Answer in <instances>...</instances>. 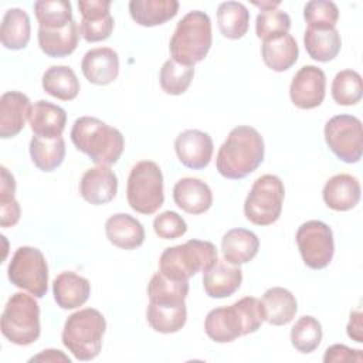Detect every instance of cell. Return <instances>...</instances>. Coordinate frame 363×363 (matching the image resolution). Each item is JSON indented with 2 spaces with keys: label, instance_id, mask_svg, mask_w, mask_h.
I'll return each mask as SVG.
<instances>
[{
  "label": "cell",
  "instance_id": "37",
  "mask_svg": "<svg viewBox=\"0 0 363 363\" xmlns=\"http://www.w3.org/2000/svg\"><path fill=\"white\" fill-rule=\"evenodd\" d=\"M34 14L40 27L47 30H61L72 21V7L65 0H38Z\"/></svg>",
  "mask_w": 363,
  "mask_h": 363
},
{
  "label": "cell",
  "instance_id": "20",
  "mask_svg": "<svg viewBox=\"0 0 363 363\" xmlns=\"http://www.w3.org/2000/svg\"><path fill=\"white\" fill-rule=\"evenodd\" d=\"M362 196V187L357 177L339 173L332 176L323 186L322 197L325 204L335 211H349L354 208Z\"/></svg>",
  "mask_w": 363,
  "mask_h": 363
},
{
  "label": "cell",
  "instance_id": "5",
  "mask_svg": "<svg viewBox=\"0 0 363 363\" xmlns=\"http://www.w3.org/2000/svg\"><path fill=\"white\" fill-rule=\"evenodd\" d=\"M105 330V316L95 308H84L67 318L61 340L75 359L88 362L99 354Z\"/></svg>",
  "mask_w": 363,
  "mask_h": 363
},
{
  "label": "cell",
  "instance_id": "48",
  "mask_svg": "<svg viewBox=\"0 0 363 363\" xmlns=\"http://www.w3.org/2000/svg\"><path fill=\"white\" fill-rule=\"evenodd\" d=\"M252 4L259 7L261 10H271V9H277L281 4V1H259V3L254 1Z\"/></svg>",
  "mask_w": 363,
  "mask_h": 363
},
{
  "label": "cell",
  "instance_id": "1",
  "mask_svg": "<svg viewBox=\"0 0 363 363\" xmlns=\"http://www.w3.org/2000/svg\"><path fill=\"white\" fill-rule=\"evenodd\" d=\"M264 153V139L255 128L235 126L217 152V172L230 180L244 179L259 167Z\"/></svg>",
  "mask_w": 363,
  "mask_h": 363
},
{
  "label": "cell",
  "instance_id": "42",
  "mask_svg": "<svg viewBox=\"0 0 363 363\" xmlns=\"http://www.w3.org/2000/svg\"><path fill=\"white\" fill-rule=\"evenodd\" d=\"M289 28L291 17L278 9L261 10L255 20V34L262 41L288 34Z\"/></svg>",
  "mask_w": 363,
  "mask_h": 363
},
{
  "label": "cell",
  "instance_id": "24",
  "mask_svg": "<svg viewBox=\"0 0 363 363\" xmlns=\"http://www.w3.org/2000/svg\"><path fill=\"white\" fill-rule=\"evenodd\" d=\"M52 295L61 309H75L88 301L91 284L72 271H64L52 282Z\"/></svg>",
  "mask_w": 363,
  "mask_h": 363
},
{
  "label": "cell",
  "instance_id": "31",
  "mask_svg": "<svg viewBox=\"0 0 363 363\" xmlns=\"http://www.w3.org/2000/svg\"><path fill=\"white\" fill-rule=\"evenodd\" d=\"M31 34V24L28 14L18 7L9 9L1 21L0 40L7 50H23L27 47Z\"/></svg>",
  "mask_w": 363,
  "mask_h": 363
},
{
  "label": "cell",
  "instance_id": "14",
  "mask_svg": "<svg viewBox=\"0 0 363 363\" xmlns=\"http://www.w3.org/2000/svg\"><path fill=\"white\" fill-rule=\"evenodd\" d=\"M111 0H79L78 9L82 16L79 33L88 43L109 38L113 31V17L109 11Z\"/></svg>",
  "mask_w": 363,
  "mask_h": 363
},
{
  "label": "cell",
  "instance_id": "16",
  "mask_svg": "<svg viewBox=\"0 0 363 363\" xmlns=\"http://www.w3.org/2000/svg\"><path fill=\"white\" fill-rule=\"evenodd\" d=\"M85 79L94 85H109L119 74V57L111 47H96L86 51L81 61Z\"/></svg>",
  "mask_w": 363,
  "mask_h": 363
},
{
  "label": "cell",
  "instance_id": "21",
  "mask_svg": "<svg viewBox=\"0 0 363 363\" xmlns=\"http://www.w3.org/2000/svg\"><path fill=\"white\" fill-rule=\"evenodd\" d=\"M173 200L187 214H203L213 204V193L208 184L196 177H183L173 187Z\"/></svg>",
  "mask_w": 363,
  "mask_h": 363
},
{
  "label": "cell",
  "instance_id": "44",
  "mask_svg": "<svg viewBox=\"0 0 363 363\" xmlns=\"http://www.w3.org/2000/svg\"><path fill=\"white\" fill-rule=\"evenodd\" d=\"M153 230L159 238L174 240L186 234L187 224L180 214H177L176 211L167 210L155 217Z\"/></svg>",
  "mask_w": 363,
  "mask_h": 363
},
{
  "label": "cell",
  "instance_id": "27",
  "mask_svg": "<svg viewBox=\"0 0 363 363\" xmlns=\"http://www.w3.org/2000/svg\"><path fill=\"white\" fill-rule=\"evenodd\" d=\"M308 55L319 62H329L337 57L342 40L336 27H309L303 34Z\"/></svg>",
  "mask_w": 363,
  "mask_h": 363
},
{
  "label": "cell",
  "instance_id": "34",
  "mask_svg": "<svg viewBox=\"0 0 363 363\" xmlns=\"http://www.w3.org/2000/svg\"><path fill=\"white\" fill-rule=\"evenodd\" d=\"M146 319L150 328L159 333H176L187 320L186 302L180 305H163L149 302L146 309Z\"/></svg>",
  "mask_w": 363,
  "mask_h": 363
},
{
  "label": "cell",
  "instance_id": "38",
  "mask_svg": "<svg viewBox=\"0 0 363 363\" xmlns=\"http://www.w3.org/2000/svg\"><path fill=\"white\" fill-rule=\"evenodd\" d=\"M322 325L311 315L301 316L291 329V343L299 353L303 354L316 350L322 342Z\"/></svg>",
  "mask_w": 363,
  "mask_h": 363
},
{
  "label": "cell",
  "instance_id": "3",
  "mask_svg": "<svg viewBox=\"0 0 363 363\" xmlns=\"http://www.w3.org/2000/svg\"><path fill=\"white\" fill-rule=\"evenodd\" d=\"M71 140L96 166L115 164L125 149L121 130L94 116H79L74 121Z\"/></svg>",
  "mask_w": 363,
  "mask_h": 363
},
{
  "label": "cell",
  "instance_id": "17",
  "mask_svg": "<svg viewBox=\"0 0 363 363\" xmlns=\"http://www.w3.org/2000/svg\"><path fill=\"white\" fill-rule=\"evenodd\" d=\"M118 191V177L109 166L88 169L79 182L81 197L92 206H104L113 200Z\"/></svg>",
  "mask_w": 363,
  "mask_h": 363
},
{
  "label": "cell",
  "instance_id": "36",
  "mask_svg": "<svg viewBox=\"0 0 363 363\" xmlns=\"http://www.w3.org/2000/svg\"><path fill=\"white\" fill-rule=\"evenodd\" d=\"M189 294V281L170 279L160 271L156 272L147 284V298L152 303L180 305L186 302Z\"/></svg>",
  "mask_w": 363,
  "mask_h": 363
},
{
  "label": "cell",
  "instance_id": "19",
  "mask_svg": "<svg viewBox=\"0 0 363 363\" xmlns=\"http://www.w3.org/2000/svg\"><path fill=\"white\" fill-rule=\"evenodd\" d=\"M242 282V271L225 259H217L203 272V288L210 298L223 299L237 292Z\"/></svg>",
  "mask_w": 363,
  "mask_h": 363
},
{
  "label": "cell",
  "instance_id": "32",
  "mask_svg": "<svg viewBox=\"0 0 363 363\" xmlns=\"http://www.w3.org/2000/svg\"><path fill=\"white\" fill-rule=\"evenodd\" d=\"M43 89L60 99V101H72L79 94V81L72 68L68 65H52L50 67L41 79Z\"/></svg>",
  "mask_w": 363,
  "mask_h": 363
},
{
  "label": "cell",
  "instance_id": "47",
  "mask_svg": "<svg viewBox=\"0 0 363 363\" xmlns=\"http://www.w3.org/2000/svg\"><path fill=\"white\" fill-rule=\"evenodd\" d=\"M30 362H52V363L64 362V363H71V359L68 356H65L61 350L47 349V350H43L40 354L31 357Z\"/></svg>",
  "mask_w": 363,
  "mask_h": 363
},
{
  "label": "cell",
  "instance_id": "22",
  "mask_svg": "<svg viewBox=\"0 0 363 363\" xmlns=\"http://www.w3.org/2000/svg\"><path fill=\"white\" fill-rule=\"evenodd\" d=\"M28 122L34 136L54 139L61 136L65 129L67 112L55 104L40 99L34 102Z\"/></svg>",
  "mask_w": 363,
  "mask_h": 363
},
{
  "label": "cell",
  "instance_id": "28",
  "mask_svg": "<svg viewBox=\"0 0 363 363\" xmlns=\"http://www.w3.org/2000/svg\"><path fill=\"white\" fill-rule=\"evenodd\" d=\"M37 40L41 51L45 55L51 58H64L75 51L79 41V27L75 20L61 30H47L38 27Z\"/></svg>",
  "mask_w": 363,
  "mask_h": 363
},
{
  "label": "cell",
  "instance_id": "45",
  "mask_svg": "<svg viewBox=\"0 0 363 363\" xmlns=\"http://www.w3.org/2000/svg\"><path fill=\"white\" fill-rule=\"evenodd\" d=\"M323 362L325 363H332V362H356L362 363L363 362V354L362 350L359 349H352L347 347L346 345H332L325 350L323 354Z\"/></svg>",
  "mask_w": 363,
  "mask_h": 363
},
{
  "label": "cell",
  "instance_id": "30",
  "mask_svg": "<svg viewBox=\"0 0 363 363\" xmlns=\"http://www.w3.org/2000/svg\"><path fill=\"white\" fill-rule=\"evenodd\" d=\"M179 11L176 0H130L129 14L142 27H155L172 20Z\"/></svg>",
  "mask_w": 363,
  "mask_h": 363
},
{
  "label": "cell",
  "instance_id": "29",
  "mask_svg": "<svg viewBox=\"0 0 363 363\" xmlns=\"http://www.w3.org/2000/svg\"><path fill=\"white\" fill-rule=\"evenodd\" d=\"M261 57L269 69L284 72L298 61L299 47L291 34H284L262 41Z\"/></svg>",
  "mask_w": 363,
  "mask_h": 363
},
{
  "label": "cell",
  "instance_id": "26",
  "mask_svg": "<svg viewBox=\"0 0 363 363\" xmlns=\"http://www.w3.org/2000/svg\"><path fill=\"white\" fill-rule=\"evenodd\" d=\"M264 320L274 326L288 325L298 311L295 295L282 286H274L264 292L261 298Z\"/></svg>",
  "mask_w": 363,
  "mask_h": 363
},
{
  "label": "cell",
  "instance_id": "46",
  "mask_svg": "<svg viewBox=\"0 0 363 363\" xmlns=\"http://www.w3.org/2000/svg\"><path fill=\"white\" fill-rule=\"evenodd\" d=\"M362 312L360 311H353L350 312V319H349V323L346 326V332H347V336L357 342V343H362L363 342V325H362Z\"/></svg>",
  "mask_w": 363,
  "mask_h": 363
},
{
  "label": "cell",
  "instance_id": "6",
  "mask_svg": "<svg viewBox=\"0 0 363 363\" xmlns=\"http://www.w3.org/2000/svg\"><path fill=\"white\" fill-rule=\"evenodd\" d=\"M217 259L218 254L213 242L193 238L166 248L159 258V271L170 279L189 281L197 272L208 269Z\"/></svg>",
  "mask_w": 363,
  "mask_h": 363
},
{
  "label": "cell",
  "instance_id": "41",
  "mask_svg": "<svg viewBox=\"0 0 363 363\" xmlns=\"http://www.w3.org/2000/svg\"><path fill=\"white\" fill-rule=\"evenodd\" d=\"M1 170V182H0V225L3 228L13 227L18 223L21 210L20 204L14 197L16 193V180L14 176L4 167Z\"/></svg>",
  "mask_w": 363,
  "mask_h": 363
},
{
  "label": "cell",
  "instance_id": "7",
  "mask_svg": "<svg viewBox=\"0 0 363 363\" xmlns=\"http://www.w3.org/2000/svg\"><path fill=\"white\" fill-rule=\"evenodd\" d=\"M34 298L16 292L9 298L3 309L0 319L1 333L17 346H28L40 337V306Z\"/></svg>",
  "mask_w": 363,
  "mask_h": 363
},
{
  "label": "cell",
  "instance_id": "40",
  "mask_svg": "<svg viewBox=\"0 0 363 363\" xmlns=\"http://www.w3.org/2000/svg\"><path fill=\"white\" fill-rule=\"evenodd\" d=\"M194 77V67L182 65L174 60H167L160 68L159 82L169 95H182L187 91Z\"/></svg>",
  "mask_w": 363,
  "mask_h": 363
},
{
  "label": "cell",
  "instance_id": "25",
  "mask_svg": "<svg viewBox=\"0 0 363 363\" xmlns=\"http://www.w3.org/2000/svg\"><path fill=\"white\" fill-rule=\"evenodd\" d=\"M259 250V240L255 233L247 228H231L221 238V252L231 265L250 262Z\"/></svg>",
  "mask_w": 363,
  "mask_h": 363
},
{
  "label": "cell",
  "instance_id": "39",
  "mask_svg": "<svg viewBox=\"0 0 363 363\" xmlns=\"http://www.w3.org/2000/svg\"><path fill=\"white\" fill-rule=\"evenodd\" d=\"M332 98L337 105L352 106L360 102L363 96L362 77L354 69L339 71L332 82Z\"/></svg>",
  "mask_w": 363,
  "mask_h": 363
},
{
  "label": "cell",
  "instance_id": "18",
  "mask_svg": "<svg viewBox=\"0 0 363 363\" xmlns=\"http://www.w3.org/2000/svg\"><path fill=\"white\" fill-rule=\"evenodd\" d=\"M33 105L26 94L7 91L0 98V138L9 139L17 136L30 118Z\"/></svg>",
  "mask_w": 363,
  "mask_h": 363
},
{
  "label": "cell",
  "instance_id": "10",
  "mask_svg": "<svg viewBox=\"0 0 363 363\" xmlns=\"http://www.w3.org/2000/svg\"><path fill=\"white\" fill-rule=\"evenodd\" d=\"M7 278L14 286L43 298L48 291V265L44 254L35 247H18L9 262Z\"/></svg>",
  "mask_w": 363,
  "mask_h": 363
},
{
  "label": "cell",
  "instance_id": "12",
  "mask_svg": "<svg viewBox=\"0 0 363 363\" xmlns=\"http://www.w3.org/2000/svg\"><path fill=\"white\" fill-rule=\"evenodd\" d=\"M296 244L303 264L311 269L326 268L335 254L332 228L319 220L302 223L296 231Z\"/></svg>",
  "mask_w": 363,
  "mask_h": 363
},
{
  "label": "cell",
  "instance_id": "33",
  "mask_svg": "<svg viewBox=\"0 0 363 363\" xmlns=\"http://www.w3.org/2000/svg\"><path fill=\"white\" fill-rule=\"evenodd\" d=\"M30 157L41 172H52L61 166L65 159V140L62 136L45 139L33 136L30 140Z\"/></svg>",
  "mask_w": 363,
  "mask_h": 363
},
{
  "label": "cell",
  "instance_id": "9",
  "mask_svg": "<svg viewBox=\"0 0 363 363\" xmlns=\"http://www.w3.org/2000/svg\"><path fill=\"white\" fill-rule=\"evenodd\" d=\"M285 187L275 174H262L251 186L244 201V216L255 225L274 224L282 211Z\"/></svg>",
  "mask_w": 363,
  "mask_h": 363
},
{
  "label": "cell",
  "instance_id": "15",
  "mask_svg": "<svg viewBox=\"0 0 363 363\" xmlns=\"http://www.w3.org/2000/svg\"><path fill=\"white\" fill-rule=\"evenodd\" d=\"M174 150L183 166L200 170L208 166L214 152V145L207 132L186 129L174 139Z\"/></svg>",
  "mask_w": 363,
  "mask_h": 363
},
{
  "label": "cell",
  "instance_id": "2",
  "mask_svg": "<svg viewBox=\"0 0 363 363\" xmlns=\"http://www.w3.org/2000/svg\"><path fill=\"white\" fill-rule=\"evenodd\" d=\"M264 322L261 301L244 296L230 306L211 309L204 320L207 336L216 343H230L240 336L257 332Z\"/></svg>",
  "mask_w": 363,
  "mask_h": 363
},
{
  "label": "cell",
  "instance_id": "4",
  "mask_svg": "<svg viewBox=\"0 0 363 363\" xmlns=\"http://www.w3.org/2000/svg\"><path fill=\"white\" fill-rule=\"evenodd\" d=\"M213 43L211 20L201 10L189 11L176 26L169 43L172 60L194 67L208 54Z\"/></svg>",
  "mask_w": 363,
  "mask_h": 363
},
{
  "label": "cell",
  "instance_id": "23",
  "mask_svg": "<svg viewBox=\"0 0 363 363\" xmlns=\"http://www.w3.org/2000/svg\"><path fill=\"white\" fill-rule=\"evenodd\" d=\"M105 234L111 244L122 250H135L145 241L142 223L126 213L111 216L105 223Z\"/></svg>",
  "mask_w": 363,
  "mask_h": 363
},
{
  "label": "cell",
  "instance_id": "43",
  "mask_svg": "<svg viewBox=\"0 0 363 363\" xmlns=\"http://www.w3.org/2000/svg\"><path fill=\"white\" fill-rule=\"evenodd\" d=\"M303 18L309 27H336L339 9L330 0H312L303 7Z\"/></svg>",
  "mask_w": 363,
  "mask_h": 363
},
{
  "label": "cell",
  "instance_id": "13",
  "mask_svg": "<svg viewBox=\"0 0 363 363\" xmlns=\"http://www.w3.org/2000/svg\"><path fill=\"white\" fill-rule=\"evenodd\" d=\"M326 92V75L323 69L316 65H303L294 75L289 96L292 104L299 109L318 108Z\"/></svg>",
  "mask_w": 363,
  "mask_h": 363
},
{
  "label": "cell",
  "instance_id": "11",
  "mask_svg": "<svg viewBox=\"0 0 363 363\" xmlns=\"http://www.w3.org/2000/svg\"><path fill=\"white\" fill-rule=\"evenodd\" d=\"M325 142L345 163H357L363 153L362 121L353 115L332 116L323 129Z\"/></svg>",
  "mask_w": 363,
  "mask_h": 363
},
{
  "label": "cell",
  "instance_id": "8",
  "mask_svg": "<svg viewBox=\"0 0 363 363\" xmlns=\"http://www.w3.org/2000/svg\"><path fill=\"white\" fill-rule=\"evenodd\" d=\"M126 199L129 207L139 214H155L164 201L163 174L153 160H140L132 166L128 183Z\"/></svg>",
  "mask_w": 363,
  "mask_h": 363
},
{
  "label": "cell",
  "instance_id": "35",
  "mask_svg": "<svg viewBox=\"0 0 363 363\" xmlns=\"http://www.w3.org/2000/svg\"><path fill=\"white\" fill-rule=\"evenodd\" d=\"M220 33L228 40L242 38L250 26V11L238 1H224L217 7Z\"/></svg>",
  "mask_w": 363,
  "mask_h": 363
}]
</instances>
